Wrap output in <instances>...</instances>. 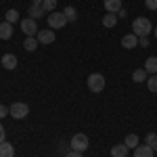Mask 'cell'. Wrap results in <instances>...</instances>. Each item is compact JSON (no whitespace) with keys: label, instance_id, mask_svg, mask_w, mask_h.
<instances>
[{"label":"cell","instance_id":"6da1fadb","mask_svg":"<svg viewBox=\"0 0 157 157\" xmlns=\"http://www.w3.org/2000/svg\"><path fill=\"white\" fill-rule=\"evenodd\" d=\"M151 32H153V25H151V21H149L147 17H138V19H134L132 34H136L138 38H147Z\"/></svg>","mask_w":157,"mask_h":157},{"label":"cell","instance_id":"7a4b0ae2","mask_svg":"<svg viewBox=\"0 0 157 157\" xmlns=\"http://www.w3.org/2000/svg\"><path fill=\"white\" fill-rule=\"evenodd\" d=\"M69 147H71V151H80V153H84L86 149L90 147V140H88V136L86 134H73V138L69 140Z\"/></svg>","mask_w":157,"mask_h":157},{"label":"cell","instance_id":"3957f363","mask_svg":"<svg viewBox=\"0 0 157 157\" xmlns=\"http://www.w3.org/2000/svg\"><path fill=\"white\" fill-rule=\"evenodd\" d=\"M27 113H29V107L25 103H13L9 107V115L15 120H23V117H27Z\"/></svg>","mask_w":157,"mask_h":157},{"label":"cell","instance_id":"277c9868","mask_svg":"<svg viewBox=\"0 0 157 157\" xmlns=\"http://www.w3.org/2000/svg\"><path fill=\"white\" fill-rule=\"evenodd\" d=\"M65 23H67V17H65L63 13L52 11V13L48 15V25H50V29H61V27H65Z\"/></svg>","mask_w":157,"mask_h":157},{"label":"cell","instance_id":"5b68a950","mask_svg":"<svg viewBox=\"0 0 157 157\" xmlns=\"http://www.w3.org/2000/svg\"><path fill=\"white\" fill-rule=\"evenodd\" d=\"M88 88H90L92 92H101V90L105 88V78H103L101 73H90V75H88Z\"/></svg>","mask_w":157,"mask_h":157},{"label":"cell","instance_id":"8992f818","mask_svg":"<svg viewBox=\"0 0 157 157\" xmlns=\"http://www.w3.org/2000/svg\"><path fill=\"white\" fill-rule=\"evenodd\" d=\"M21 29H23V34L25 36H36L38 34V23H36V19H23L21 21Z\"/></svg>","mask_w":157,"mask_h":157},{"label":"cell","instance_id":"52a82bcc","mask_svg":"<svg viewBox=\"0 0 157 157\" xmlns=\"http://www.w3.org/2000/svg\"><path fill=\"white\" fill-rule=\"evenodd\" d=\"M36 38L40 44H52L55 42V32L52 29H38Z\"/></svg>","mask_w":157,"mask_h":157},{"label":"cell","instance_id":"ba28073f","mask_svg":"<svg viewBox=\"0 0 157 157\" xmlns=\"http://www.w3.org/2000/svg\"><path fill=\"white\" fill-rule=\"evenodd\" d=\"M121 46L124 48H136L138 46V36L136 34H126L121 38Z\"/></svg>","mask_w":157,"mask_h":157},{"label":"cell","instance_id":"9c48e42d","mask_svg":"<svg viewBox=\"0 0 157 157\" xmlns=\"http://www.w3.org/2000/svg\"><path fill=\"white\" fill-rule=\"evenodd\" d=\"M134 157H153V149L147 145H138L136 149H134Z\"/></svg>","mask_w":157,"mask_h":157},{"label":"cell","instance_id":"30bf717a","mask_svg":"<svg viewBox=\"0 0 157 157\" xmlns=\"http://www.w3.org/2000/svg\"><path fill=\"white\" fill-rule=\"evenodd\" d=\"M2 67H4V69H15V67H17V57L11 55V52H6V55L2 57Z\"/></svg>","mask_w":157,"mask_h":157},{"label":"cell","instance_id":"8fae6325","mask_svg":"<svg viewBox=\"0 0 157 157\" xmlns=\"http://www.w3.org/2000/svg\"><path fill=\"white\" fill-rule=\"evenodd\" d=\"M103 4L107 13H117L121 9V0H103Z\"/></svg>","mask_w":157,"mask_h":157},{"label":"cell","instance_id":"7c38bea8","mask_svg":"<svg viewBox=\"0 0 157 157\" xmlns=\"http://www.w3.org/2000/svg\"><path fill=\"white\" fill-rule=\"evenodd\" d=\"M11 36H13V23L2 21V23H0V38H2V40H9Z\"/></svg>","mask_w":157,"mask_h":157},{"label":"cell","instance_id":"4fadbf2b","mask_svg":"<svg viewBox=\"0 0 157 157\" xmlns=\"http://www.w3.org/2000/svg\"><path fill=\"white\" fill-rule=\"evenodd\" d=\"M0 157H15V149L11 143H0Z\"/></svg>","mask_w":157,"mask_h":157},{"label":"cell","instance_id":"5bb4252c","mask_svg":"<svg viewBox=\"0 0 157 157\" xmlns=\"http://www.w3.org/2000/svg\"><path fill=\"white\" fill-rule=\"evenodd\" d=\"M38 46H40V42H38L36 36H27V38H25V42H23V48L25 50H29V52H32V50H36Z\"/></svg>","mask_w":157,"mask_h":157},{"label":"cell","instance_id":"9a60e30c","mask_svg":"<svg viewBox=\"0 0 157 157\" xmlns=\"http://www.w3.org/2000/svg\"><path fill=\"white\" fill-rule=\"evenodd\" d=\"M128 155V147L124 145H115V147H111V157H126Z\"/></svg>","mask_w":157,"mask_h":157},{"label":"cell","instance_id":"2e32d148","mask_svg":"<svg viewBox=\"0 0 157 157\" xmlns=\"http://www.w3.org/2000/svg\"><path fill=\"white\" fill-rule=\"evenodd\" d=\"M124 145L128 147V149H136V147L140 145V140H138V136H136V134H128V136H126V140H124Z\"/></svg>","mask_w":157,"mask_h":157},{"label":"cell","instance_id":"e0dca14e","mask_svg":"<svg viewBox=\"0 0 157 157\" xmlns=\"http://www.w3.org/2000/svg\"><path fill=\"white\" fill-rule=\"evenodd\" d=\"M115 23H117V15H115V13H107V15L103 17V25H105V27H113Z\"/></svg>","mask_w":157,"mask_h":157},{"label":"cell","instance_id":"ac0fdd59","mask_svg":"<svg viewBox=\"0 0 157 157\" xmlns=\"http://www.w3.org/2000/svg\"><path fill=\"white\" fill-rule=\"evenodd\" d=\"M145 69H147V73H157V57H149L147 59Z\"/></svg>","mask_w":157,"mask_h":157},{"label":"cell","instance_id":"d6986e66","mask_svg":"<svg viewBox=\"0 0 157 157\" xmlns=\"http://www.w3.org/2000/svg\"><path fill=\"white\" fill-rule=\"evenodd\" d=\"M27 13H29V17H32V19H40V17L44 15V9H42V6H38V4H32Z\"/></svg>","mask_w":157,"mask_h":157},{"label":"cell","instance_id":"ffe728a7","mask_svg":"<svg viewBox=\"0 0 157 157\" xmlns=\"http://www.w3.org/2000/svg\"><path fill=\"white\" fill-rule=\"evenodd\" d=\"M132 82L140 84V82H147V69H136L132 73Z\"/></svg>","mask_w":157,"mask_h":157},{"label":"cell","instance_id":"44dd1931","mask_svg":"<svg viewBox=\"0 0 157 157\" xmlns=\"http://www.w3.org/2000/svg\"><path fill=\"white\" fill-rule=\"evenodd\" d=\"M42 9L44 13H52L57 9V0H42Z\"/></svg>","mask_w":157,"mask_h":157},{"label":"cell","instance_id":"7402d4cb","mask_svg":"<svg viewBox=\"0 0 157 157\" xmlns=\"http://www.w3.org/2000/svg\"><path fill=\"white\" fill-rule=\"evenodd\" d=\"M147 86L151 92H157V73H153L151 78H147Z\"/></svg>","mask_w":157,"mask_h":157},{"label":"cell","instance_id":"603a6c76","mask_svg":"<svg viewBox=\"0 0 157 157\" xmlns=\"http://www.w3.org/2000/svg\"><path fill=\"white\" fill-rule=\"evenodd\" d=\"M147 145L151 147L153 151H157V134H153V132L147 134Z\"/></svg>","mask_w":157,"mask_h":157},{"label":"cell","instance_id":"cb8c5ba5","mask_svg":"<svg viewBox=\"0 0 157 157\" xmlns=\"http://www.w3.org/2000/svg\"><path fill=\"white\" fill-rule=\"evenodd\" d=\"M15 21H19V13L11 9V11H6V23H15Z\"/></svg>","mask_w":157,"mask_h":157},{"label":"cell","instance_id":"d4e9b609","mask_svg":"<svg viewBox=\"0 0 157 157\" xmlns=\"http://www.w3.org/2000/svg\"><path fill=\"white\" fill-rule=\"evenodd\" d=\"M63 15L67 17V21H75V17H78V13H75V9H73V6H67V9L63 11Z\"/></svg>","mask_w":157,"mask_h":157},{"label":"cell","instance_id":"484cf974","mask_svg":"<svg viewBox=\"0 0 157 157\" xmlns=\"http://www.w3.org/2000/svg\"><path fill=\"white\" fill-rule=\"evenodd\" d=\"M147 9H151V11H157V0H145Z\"/></svg>","mask_w":157,"mask_h":157},{"label":"cell","instance_id":"4316f807","mask_svg":"<svg viewBox=\"0 0 157 157\" xmlns=\"http://www.w3.org/2000/svg\"><path fill=\"white\" fill-rule=\"evenodd\" d=\"M4 138H6V130H4V126L0 124V143H4Z\"/></svg>","mask_w":157,"mask_h":157},{"label":"cell","instance_id":"83f0119b","mask_svg":"<svg viewBox=\"0 0 157 157\" xmlns=\"http://www.w3.org/2000/svg\"><path fill=\"white\" fill-rule=\"evenodd\" d=\"M6 113H9V109L4 107V105H0V120H2V117H6Z\"/></svg>","mask_w":157,"mask_h":157},{"label":"cell","instance_id":"f1b7e54d","mask_svg":"<svg viewBox=\"0 0 157 157\" xmlns=\"http://www.w3.org/2000/svg\"><path fill=\"white\" fill-rule=\"evenodd\" d=\"M67 157H84V155H82L80 151H69V155H67Z\"/></svg>","mask_w":157,"mask_h":157},{"label":"cell","instance_id":"f546056e","mask_svg":"<svg viewBox=\"0 0 157 157\" xmlns=\"http://www.w3.org/2000/svg\"><path fill=\"white\" fill-rule=\"evenodd\" d=\"M138 44H140V46H149V40H147V38H138Z\"/></svg>","mask_w":157,"mask_h":157},{"label":"cell","instance_id":"4dcf8cb0","mask_svg":"<svg viewBox=\"0 0 157 157\" xmlns=\"http://www.w3.org/2000/svg\"><path fill=\"white\" fill-rule=\"evenodd\" d=\"M115 15H117V17H126V15H128V13H126V9H124V6H121L120 11L115 13Z\"/></svg>","mask_w":157,"mask_h":157},{"label":"cell","instance_id":"1f68e13d","mask_svg":"<svg viewBox=\"0 0 157 157\" xmlns=\"http://www.w3.org/2000/svg\"><path fill=\"white\" fill-rule=\"evenodd\" d=\"M32 4H38V6H42V0H32Z\"/></svg>","mask_w":157,"mask_h":157},{"label":"cell","instance_id":"d6a6232c","mask_svg":"<svg viewBox=\"0 0 157 157\" xmlns=\"http://www.w3.org/2000/svg\"><path fill=\"white\" fill-rule=\"evenodd\" d=\"M153 32H155V38H157V27H155V29H153Z\"/></svg>","mask_w":157,"mask_h":157}]
</instances>
